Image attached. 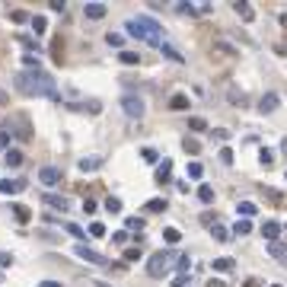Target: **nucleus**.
Masks as SVG:
<instances>
[{"label":"nucleus","instance_id":"1","mask_svg":"<svg viewBox=\"0 0 287 287\" xmlns=\"http://www.w3.org/2000/svg\"><path fill=\"white\" fill-rule=\"evenodd\" d=\"M13 86L23 96H48V99H58V86H54V77L45 74V70H23V74L13 77Z\"/></svg>","mask_w":287,"mask_h":287},{"label":"nucleus","instance_id":"2","mask_svg":"<svg viewBox=\"0 0 287 287\" xmlns=\"http://www.w3.org/2000/svg\"><path fill=\"white\" fill-rule=\"evenodd\" d=\"M19 137V141H29L32 137V125H29V115L26 112H16V115H10V137Z\"/></svg>","mask_w":287,"mask_h":287},{"label":"nucleus","instance_id":"3","mask_svg":"<svg viewBox=\"0 0 287 287\" xmlns=\"http://www.w3.org/2000/svg\"><path fill=\"white\" fill-rule=\"evenodd\" d=\"M147 271H150V278H163L169 271V252H153L147 262Z\"/></svg>","mask_w":287,"mask_h":287},{"label":"nucleus","instance_id":"4","mask_svg":"<svg viewBox=\"0 0 287 287\" xmlns=\"http://www.w3.org/2000/svg\"><path fill=\"white\" fill-rule=\"evenodd\" d=\"M121 109H125V115H128V118H141L147 106H144V99H141V96L128 93V96H121Z\"/></svg>","mask_w":287,"mask_h":287},{"label":"nucleus","instance_id":"5","mask_svg":"<svg viewBox=\"0 0 287 287\" xmlns=\"http://www.w3.org/2000/svg\"><path fill=\"white\" fill-rule=\"evenodd\" d=\"M74 252H77L80 258H86V262H93V265H109V258L102 255V252L90 249V246H83V242H77V246H74Z\"/></svg>","mask_w":287,"mask_h":287},{"label":"nucleus","instance_id":"6","mask_svg":"<svg viewBox=\"0 0 287 287\" xmlns=\"http://www.w3.org/2000/svg\"><path fill=\"white\" fill-rule=\"evenodd\" d=\"M278 106H281V96H278V93H265V96L258 99V112H262V115L278 112Z\"/></svg>","mask_w":287,"mask_h":287},{"label":"nucleus","instance_id":"7","mask_svg":"<svg viewBox=\"0 0 287 287\" xmlns=\"http://www.w3.org/2000/svg\"><path fill=\"white\" fill-rule=\"evenodd\" d=\"M38 179H42V185H58L61 182V169L58 166H42L38 169Z\"/></svg>","mask_w":287,"mask_h":287},{"label":"nucleus","instance_id":"8","mask_svg":"<svg viewBox=\"0 0 287 287\" xmlns=\"http://www.w3.org/2000/svg\"><path fill=\"white\" fill-rule=\"evenodd\" d=\"M42 198H45V204H51L54 211H61V214H64V211L70 207V201H67V198H64V195H54V191H45Z\"/></svg>","mask_w":287,"mask_h":287},{"label":"nucleus","instance_id":"9","mask_svg":"<svg viewBox=\"0 0 287 287\" xmlns=\"http://www.w3.org/2000/svg\"><path fill=\"white\" fill-rule=\"evenodd\" d=\"M26 185H29L26 179H0V195H13V191L26 189Z\"/></svg>","mask_w":287,"mask_h":287},{"label":"nucleus","instance_id":"10","mask_svg":"<svg viewBox=\"0 0 287 287\" xmlns=\"http://www.w3.org/2000/svg\"><path fill=\"white\" fill-rule=\"evenodd\" d=\"M262 236H265L268 242H278V236H281V223H278V220H265V223H262Z\"/></svg>","mask_w":287,"mask_h":287},{"label":"nucleus","instance_id":"11","mask_svg":"<svg viewBox=\"0 0 287 287\" xmlns=\"http://www.w3.org/2000/svg\"><path fill=\"white\" fill-rule=\"evenodd\" d=\"M268 255L278 258V262L287 268V242H268Z\"/></svg>","mask_w":287,"mask_h":287},{"label":"nucleus","instance_id":"12","mask_svg":"<svg viewBox=\"0 0 287 287\" xmlns=\"http://www.w3.org/2000/svg\"><path fill=\"white\" fill-rule=\"evenodd\" d=\"M211 268H214V271H220V274H230L236 268V262L230 255H220V258H214V262H211Z\"/></svg>","mask_w":287,"mask_h":287},{"label":"nucleus","instance_id":"13","mask_svg":"<svg viewBox=\"0 0 287 287\" xmlns=\"http://www.w3.org/2000/svg\"><path fill=\"white\" fill-rule=\"evenodd\" d=\"M144 207H147V214H166L169 201H166V198H150V201L144 204Z\"/></svg>","mask_w":287,"mask_h":287},{"label":"nucleus","instance_id":"14","mask_svg":"<svg viewBox=\"0 0 287 287\" xmlns=\"http://www.w3.org/2000/svg\"><path fill=\"white\" fill-rule=\"evenodd\" d=\"M77 166H80V173H96V169L102 166V157H83Z\"/></svg>","mask_w":287,"mask_h":287},{"label":"nucleus","instance_id":"15","mask_svg":"<svg viewBox=\"0 0 287 287\" xmlns=\"http://www.w3.org/2000/svg\"><path fill=\"white\" fill-rule=\"evenodd\" d=\"M83 13H86V19H102L109 10H106V3H86Z\"/></svg>","mask_w":287,"mask_h":287},{"label":"nucleus","instance_id":"16","mask_svg":"<svg viewBox=\"0 0 287 287\" xmlns=\"http://www.w3.org/2000/svg\"><path fill=\"white\" fill-rule=\"evenodd\" d=\"M233 10L242 16V19H246V23H252V19H255V13H252V3H246V0H236Z\"/></svg>","mask_w":287,"mask_h":287},{"label":"nucleus","instance_id":"17","mask_svg":"<svg viewBox=\"0 0 287 287\" xmlns=\"http://www.w3.org/2000/svg\"><path fill=\"white\" fill-rule=\"evenodd\" d=\"M169 179H173V159H163L159 169H157V182L163 185V182H169Z\"/></svg>","mask_w":287,"mask_h":287},{"label":"nucleus","instance_id":"18","mask_svg":"<svg viewBox=\"0 0 287 287\" xmlns=\"http://www.w3.org/2000/svg\"><path fill=\"white\" fill-rule=\"evenodd\" d=\"M169 109H175V112H182V109H189V96H185V93H175V96L169 99Z\"/></svg>","mask_w":287,"mask_h":287},{"label":"nucleus","instance_id":"19","mask_svg":"<svg viewBox=\"0 0 287 287\" xmlns=\"http://www.w3.org/2000/svg\"><path fill=\"white\" fill-rule=\"evenodd\" d=\"M13 214H16L19 223H29V220H32V211L26 207V204H13Z\"/></svg>","mask_w":287,"mask_h":287},{"label":"nucleus","instance_id":"20","mask_svg":"<svg viewBox=\"0 0 287 287\" xmlns=\"http://www.w3.org/2000/svg\"><path fill=\"white\" fill-rule=\"evenodd\" d=\"M118 61H121V64H128V67H134V64H141V58H137V51H125V48L118 51Z\"/></svg>","mask_w":287,"mask_h":287},{"label":"nucleus","instance_id":"21","mask_svg":"<svg viewBox=\"0 0 287 287\" xmlns=\"http://www.w3.org/2000/svg\"><path fill=\"white\" fill-rule=\"evenodd\" d=\"M211 236H214L217 242H227V239H230V230L220 227V223H211Z\"/></svg>","mask_w":287,"mask_h":287},{"label":"nucleus","instance_id":"22","mask_svg":"<svg viewBox=\"0 0 287 287\" xmlns=\"http://www.w3.org/2000/svg\"><path fill=\"white\" fill-rule=\"evenodd\" d=\"M236 211H239L242 217H255V214H258V207H255L252 201H239V204H236Z\"/></svg>","mask_w":287,"mask_h":287},{"label":"nucleus","instance_id":"23","mask_svg":"<svg viewBox=\"0 0 287 287\" xmlns=\"http://www.w3.org/2000/svg\"><path fill=\"white\" fill-rule=\"evenodd\" d=\"M3 159H7V166H23V150H7Z\"/></svg>","mask_w":287,"mask_h":287},{"label":"nucleus","instance_id":"24","mask_svg":"<svg viewBox=\"0 0 287 287\" xmlns=\"http://www.w3.org/2000/svg\"><path fill=\"white\" fill-rule=\"evenodd\" d=\"M182 150L189 153V157H198V153H201V141H191L189 137V141H182Z\"/></svg>","mask_w":287,"mask_h":287},{"label":"nucleus","instance_id":"25","mask_svg":"<svg viewBox=\"0 0 287 287\" xmlns=\"http://www.w3.org/2000/svg\"><path fill=\"white\" fill-rule=\"evenodd\" d=\"M141 255H144L141 246H128V249H125V255H121V262H125V265H128V262H137Z\"/></svg>","mask_w":287,"mask_h":287},{"label":"nucleus","instance_id":"26","mask_svg":"<svg viewBox=\"0 0 287 287\" xmlns=\"http://www.w3.org/2000/svg\"><path fill=\"white\" fill-rule=\"evenodd\" d=\"M106 45H109V48H118V51H121V45H125V35H118V32H109V35H106Z\"/></svg>","mask_w":287,"mask_h":287},{"label":"nucleus","instance_id":"27","mask_svg":"<svg viewBox=\"0 0 287 287\" xmlns=\"http://www.w3.org/2000/svg\"><path fill=\"white\" fill-rule=\"evenodd\" d=\"M32 29H35V35H45V29H48L45 16H32Z\"/></svg>","mask_w":287,"mask_h":287},{"label":"nucleus","instance_id":"28","mask_svg":"<svg viewBox=\"0 0 287 287\" xmlns=\"http://www.w3.org/2000/svg\"><path fill=\"white\" fill-rule=\"evenodd\" d=\"M159 51L166 54V58H169V61H175V64H182V61H185V58H182V54H179V51H175V48H169V45H159Z\"/></svg>","mask_w":287,"mask_h":287},{"label":"nucleus","instance_id":"29","mask_svg":"<svg viewBox=\"0 0 287 287\" xmlns=\"http://www.w3.org/2000/svg\"><path fill=\"white\" fill-rule=\"evenodd\" d=\"M233 233H236V236H246V233H252V223H249V220H236Z\"/></svg>","mask_w":287,"mask_h":287},{"label":"nucleus","instance_id":"30","mask_svg":"<svg viewBox=\"0 0 287 287\" xmlns=\"http://www.w3.org/2000/svg\"><path fill=\"white\" fill-rule=\"evenodd\" d=\"M198 198H201L204 204H211L214 201V189H211V185H201V189H198Z\"/></svg>","mask_w":287,"mask_h":287},{"label":"nucleus","instance_id":"31","mask_svg":"<svg viewBox=\"0 0 287 287\" xmlns=\"http://www.w3.org/2000/svg\"><path fill=\"white\" fill-rule=\"evenodd\" d=\"M175 10H179V13H185V16H201V10H198L195 3H179Z\"/></svg>","mask_w":287,"mask_h":287},{"label":"nucleus","instance_id":"32","mask_svg":"<svg viewBox=\"0 0 287 287\" xmlns=\"http://www.w3.org/2000/svg\"><path fill=\"white\" fill-rule=\"evenodd\" d=\"M201 175H204L201 163H198V159H195V163H189V179H201Z\"/></svg>","mask_w":287,"mask_h":287},{"label":"nucleus","instance_id":"33","mask_svg":"<svg viewBox=\"0 0 287 287\" xmlns=\"http://www.w3.org/2000/svg\"><path fill=\"white\" fill-rule=\"evenodd\" d=\"M163 239H166V242H179V239H182V233H179L175 227H166V230H163Z\"/></svg>","mask_w":287,"mask_h":287},{"label":"nucleus","instance_id":"34","mask_svg":"<svg viewBox=\"0 0 287 287\" xmlns=\"http://www.w3.org/2000/svg\"><path fill=\"white\" fill-rule=\"evenodd\" d=\"M258 159H262V166H271V163H274V153L268 150V147H262V150H258Z\"/></svg>","mask_w":287,"mask_h":287},{"label":"nucleus","instance_id":"35","mask_svg":"<svg viewBox=\"0 0 287 287\" xmlns=\"http://www.w3.org/2000/svg\"><path fill=\"white\" fill-rule=\"evenodd\" d=\"M90 236H96V239H99V236H106V223L93 220V223H90Z\"/></svg>","mask_w":287,"mask_h":287},{"label":"nucleus","instance_id":"36","mask_svg":"<svg viewBox=\"0 0 287 287\" xmlns=\"http://www.w3.org/2000/svg\"><path fill=\"white\" fill-rule=\"evenodd\" d=\"M106 211L109 214H118L121 211V198H106Z\"/></svg>","mask_w":287,"mask_h":287},{"label":"nucleus","instance_id":"37","mask_svg":"<svg viewBox=\"0 0 287 287\" xmlns=\"http://www.w3.org/2000/svg\"><path fill=\"white\" fill-rule=\"evenodd\" d=\"M189 128H191V131H207V121L195 115V118H189Z\"/></svg>","mask_w":287,"mask_h":287},{"label":"nucleus","instance_id":"38","mask_svg":"<svg viewBox=\"0 0 287 287\" xmlns=\"http://www.w3.org/2000/svg\"><path fill=\"white\" fill-rule=\"evenodd\" d=\"M220 163H223V166H233V150H230V147L220 150Z\"/></svg>","mask_w":287,"mask_h":287},{"label":"nucleus","instance_id":"39","mask_svg":"<svg viewBox=\"0 0 287 287\" xmlns=\"http://www.w3.org/2000/svg\"><path fill=\"white\" fill-rule=\"evenodd\" d=\"M125 223H128V230H137V233L144 230V217H128Z\"/></svg>","mask_w":287,"mask_h":287},{"label":"nucleus","instance_id":"40","mask_svg":"<svg viewBox=\"0 0 287 287\" xmlns=\"http://www.w3.org/2000/svg\"><path fill=\"white\" fill-rule=\"evenodd\" d=\"M64 227H67V233H70V236H77V239H83V236H86V233H83V227H77V223H64Z\"/></svg>","mask_w":287,"mask_h":287},{"label":"nucleus","instance_id":"41","mask_svg":"<svg viewBox=\"0 0 287 287\" xmlns=\"http://www.w3.org/2000/svg\"><path fill=\"white\" fill-rule=\"evenodd\" d=\"M16 38H19V42H23L29 51H38V42H35V38H29V35H16Z\"/></svg>","mask_w":287,"mask_h":287},{"label":"nucleus","instance_id":"42","mask_svg":"<svg viewBox=\"0 0 287 287\" xmlns=\"http://www.w3.org/2000/svg\"><path fill=\"white\" fill-rule=\"evenodd\" d=\"M10 141H13V137H10V131H0V150H3V153L10 150Z\"/></svg>","mask_w":287,"mask_h":287},{"label":"nucleus","instance_id":"43","mask_svg":"<svg viewBox=\"0 0 287 287\" xmlns=\"http://www.w3.org/2000/svg\"><path fill=\"white\" fill-rule=\"evenodd\" d=\"M10 19H13V23H26V19H29V13H26V10H13V13H10Z\"/></svg>","mask_w":287,"mask_h":287},{"label":"nucleus","instance_id":"44","mask_svg":"<svg viewBox=\"0 0 287 287\" xmlns=\"http://www.w3.org/2000/svg\"><path fill=\"white\" fill-rule=\"evenodd\" d=\"M214 48H217V51H223V54H236V48L227 45V42H214Z\"/></svg>","mask_w":287,"mask_h":287},{"label":"nucleus","instance_id":"45","mask_svg":"<svg viewBox=\"0 0 287 287\" xmlns=\"http://www.w3.org/2000/svg\"><path fill=\"white\" fill-rule=\"evenodd\" d=\"M23 64H26V70H38V58H32V54H26Z\"/></svg>","mask_w":287,"mask_h":287},{"label":"nucleus","instance_id":"46","mask_svg":"<svg viewBox=\"0 0 287 287\" xmlns=\"http://www.w3.org/2000/svg\"><path fill=\"white\" fill-rule=\"evenodd\" d=\"M0 268H13V255L10 252H0Z\"/></svg>","mask_w":287,"mask_h":287},{"label":"nucleus","instance_id":"47","mask_svg":"<svg viewBox=\"0 0 287 287\" xmlns=\"http://www.w3.org/2000/svg\"><path fill=\"white\" fill-rule=\"evenodd\" d=\"M175 265H179V271H189L191 258H189V255H179V258H175Z\"/></svg>","mask_w":287,"mask_h":287},{"label":"nucleus","instance_id":"48","mask_svg":"<svg viewBox=\"0 0 287 287\" xmlns=\"http://www.w3.org/2000/svg\"><path fill=\"white\" fill-rule=\"evenodd\" d=\"M83 109H86V112H93V115H96L99 109H102V102H99V99H90V102H86Z\"/></svg>","mask_w":287,"mask_h":287},{"label":"nucleus","instance_id":"49","mask_svg":"<svg viewBox=\"0 0 287 287\" xmlns=\"http://www.w3.org/2000/svg\"><path fill=\"white\" fill-rule=\"evenodd\" d=\"M211 137H217V141H227L230 131H227V128H214V131H211Z\"/></svg>","mask_w":287,"mask_h":287},{"label":"nucleus","instance_id":"50","mask_svg":"<svg viewBox=\"0 0 287 287\" xmlns=\"http://www.w3.org/2000/svg\"><path fill=\"white\" fill-rule=\"evenodd\" d=\"M112 242H118V246H125V242H128V233H125V230H118V233H112Z\"/></svg>","mask_w":287,"mask_h":287},{"label":"nucleus","instance_id":"51","mask_svg":"<svg viewBox=\"0 0 287 287\" xmlns=\"http://www.w3.org/2000/svg\"><path fill=\"white\" fill-rule=\"evenodd\" d=\"M144 159H147V163H157V150H150V147H147V150H144Z\"/></svg>","mask_w":287,"mask_h":287},{"label":"nucleus","instance_id":"52","mask_svg":"<svg viewBox=\"0 0 287 287\" xmlns=\"http://www.w3.org/2000/svg\"><path fill=\"white\" fill-rule=\"evenodd\" d=\"M83 211H86V214L96 211V201H93V198H86V201H83Z\"/></svg>","mask_w":287,"mask_h":287},{"label":"nucleus","instance_id":"53","mask_svg":"<svg viewBox=\"0 0 287 287\" xmlns=\"http://www.w3.org/2000/svg\"><path fill=\"white\" fill-rule=\"evenodd\" d=\"M64 7H67L64 0H51V10H58V13H64Z\"/></svg>","mask_w":287,"mask_h":287},{"label":"nucleus","instance_id":"54","mask_svg":"<svg viewBox=\"0 0 287 287\" xmlns=\"http://www.w3.org/2000/svg\"><path fill=\"white\" fill-rule=\"evenodd\" d=\"M207 287H227V284H223L220 278H211V281H207Z\"/></svg>","mask_w":287,"mask_h":287},{"label":"nucleus","instance_id":"55","mask_svg":"<svg viewBox=\"0 0 287 287\" xmlns=\"http://www.w3.org/2000/svg\"><path fill=\"white\" fill-rule=\"evenodd\" d=\"M242 287H262V281H258V278H249V281H246Z\"/></svg>","mask_w":287,"mask_h":287},{"label":"nucleus","instance_id":"56","mask_svg":"<svg viewBox=\"0 0 287 287\" xmlns=\"http://www.w3.org/2000/svg\"><path fill=\"white\" fill-rule=\"evenodd\" d=\"M38 287H64V284H58V281H42Z\"/></svg>","mask_w":287,"mask_h":287},{"label":"nucleus","instance_id":"57","mask_svg":"<svg viewBox=\"0 0 287 287\" xmlns=\"http://www.w3.org/2000/svg\"><path fill=\"white\" fill-rule=\"evenodd\" d=\"M7 102H10V96H7L3 90H0V106H7Z\"/></svg>","mask_w":287,"mask_h":287},{"label":"nucleus","instance_id":"58","mask_svg":"<svg viewBox=\"0 0 287 287\" xmlns=\"http://www.w3.org/2000/svg\"><path fill=\"white\" fill-rule=\"evenodd\" d=\"M173 287H185V278H175V281H173Z\"/></svg>","mask_w":287,"mask_h":287},{"label":"nucleus","instance_id":"59","mask_svg":"<svg viewBox=\"0 0 287 287\" xmlns=\"http://www.w3.org/2000/svg\"><path fill=\"white\" fill-rule=\"evenodd\" d=\"M281 150H284V157H287V137H284V144H281Z\"/></svg>","mask_w":287,"mask_h":287},{"label":"nucleus","instance_id":"60","mask_svg":"<svg viewBox=\"0 0 287 287\" xmlns=\"http://www.w3.org/2000/svg\"><path fill=\"white\" fill-rule=\"evenodd\" d=\"M96 287H109V284H106V281H96Z\"/></svg>","mask_w":287,"mask_h":287},{"label":"nucleus","instance_id":"61","mask_svg":"<svg viewBox=\"0 0 287 287\" xmlns=\"http://www.w3.org/2000/svg\"><path fill=\"white\" fill-rule=\"evenodd\" d=\"M271 287H281V284H271Z\"/></svg>","mask_w":287,"mask_h":287},{"label":"nucleus","instance_id":"62","mask_svg":"<svg viewBox=\"0 0 287 287\" xmlns=\"http://www.w3.org/2000/svg\"><path fill=\"white\" fill-rule=\"evenodd\" d=\"M284 175H287V173H284Z\"/></svg>","mask_w":287,"mask_h":287}]
</instances>
